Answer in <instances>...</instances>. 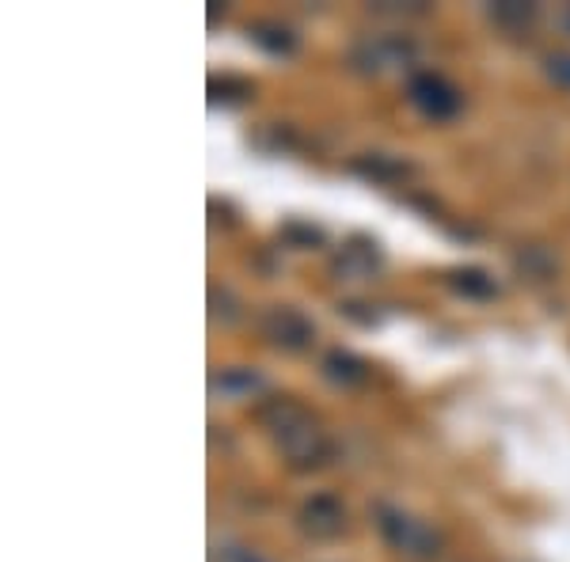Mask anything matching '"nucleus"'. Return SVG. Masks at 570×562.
Masks as SVG:
<instances>
[{"mask_svg": "<svg viewBox=\"0 0 570 562\" xmlns=\"http://www.w3.org/2000/svg\"><path fill=\"white\" fill-rule=\"evenodd\" d=\"M259 422L271 433L274 448L282 453V460L297 472H308V467H320L331 453L327 433L320 430L316 414L308 407H301L289 395H274L259 407Z\"/></svg>", "mask_w": 570, "mask_h": 562, "instance_id": "nucleus-1", "label": "nucleus"}, {"mask_svg": "<svg viewBox=\"0 0 570 562\" xmlns=\"http://www.w3.org/2000/svg\"><path fill=\"white\" fill-rule=\"evenodd\" d=\"M259 331L266 343L274 349H285V354H301V349H308L312 338H316L312 319L301 308H293V304H271V308H263Z\"/></svg>", "mask_w": 570, "mask_h": 562, "instance_id": "nucleus-2", "label": "nucleus"}, {"mask_svg": "<svg viewBox=\"0 0 570 562\" xmlns=\"http://www.w3.org/2000/svg\"><path fill=\"white\" fill-rule=\"evenodd\" d=\"M376 529L384 532L389 548L400 551V555H411V559L438 555L434 529H430V524H422V521H415V517H407L403 510H389V505H381V510H376Z\"/></svg>", "mask_w": 570, "mask_h": 562, "instance_id": "nucleus-3", "label": "nucleus"}, {"mask_svg": "<svg viewBox=\"0 0 570 562\" xmlns=\"http://www.w3.org/2000/svg\"><path fill=\"white\" fill-rule=\"evenodd\" d=\"M407 99L411 107L422 110L426 118H434V122H445V118H453L461 110V91L449 85L445 77H438V72H415L407 85Z\"/></svg>", "mask_w": 570, "mask_h": 562, "instance_id": "nucleus-4", "label": "nucleus"}, {"mask_svg": "<svg viewBox=\"0 0 570 562\" xmlns=\"http://www.w3.org/2000/svg\"><path fill=\"white\" fill-rule=\"evenodd\" d=\"M301 529L316 540H331L346 529V510L335 494H312L305 505H301Z\"/></svg>", "mask_w": 570, "mask_h": 562, "instance_id": "nucleus-5", "label": "nucleus"}, {"mask_svg": "<svg viewBox=\"0 0 570 562\" xmlns=\"http://www.w3.org/2000/svg\"><path fill=\"white\" fill-rule=\"evenodd\" d=\"M407 58H411V46L400 39H370V42L357 46V53H354V61L362 69H389Z\"/></svg>", "mask_w": 570, "mask_h": 562, "instance_id": "nucleus-6", "label": "nucleus"}, {"mask_svg": "<svg viewBox=\"0 0 570 562\" xmlns=\"http://www.w3.org/2000/svg\"><path fill=\"white\" fill-rule=\"evenodd\" d=\"M324 376L331 384H338V388H357V384L370 381V368H365V362H357L354 354H346V349H331L324 357Z\"/></svg>", "mask_w": 570, "mask_h": 562, "instance_id": "nucleus-7", "label": "nucleus"}, {"mask_svg": "<svg viewBox=\"0 0 570 562\" xmlns=\"http://www.w3.org/2000/svg\"><path fill=\"white\" fill-rule=\"evenodd\" d=\"M491 20L505 27V31H525V27L537 20V8L532 4H513V0H505V4H494L491 8Z\"/></svg>", "mask_w": 570, "mask_h": 562, "instance_id": "nucleus-8", "label": "nucleus"}, {"mask_svg": "<svg viewBox=\"0 0 570 562\" xmlns=\"http://www.w3.org/2000/svg\"><path fill=\"white\" fill-rule=\"evenodd\" d=\"M456 293H464V297H494V278L483 270H456L453 278H449Z\"/></svg>", "mask_w": 570, "mask_h": 562, "instance_id": "nucleus-9", "label": "nucleus"}, {"mask_svg": "<svg viewBox=\"0 0 570 562\" xmlns=\"http://www.w3.org/2000/svg\"><path fill=\"white\" fill-rule=\"evenodd\" d=\"M354 168L365 171V175H376V179H389V175H403V171H407V164H389L384 156H373V160H357Z\"/></svg>", "mask_w": 570, "mask_h": 562, "instance_id": "nucleus-10", "label": "nucleus"}, {"mask_svg": "<svg viewBox=\"0 0 570 562\" xmlns=\"http://www.w3.org/2000/svg\"><path fill=\"white\" fill-rule=\"evenodd\" d=\"M548 77L556 80V85L570 88V53H551V58H548Z\"/></svg>", "mask_w": 570, "mask_h": 562, "instance_id": "nucleus-11", "label": "nucleus"}, {"mask_svg": "<svg viewBox=\"0 0 570 562\" xmlns=\"http://www.w3.org/2000/svg\"><path fill=\"white\" fill-rule=\"evenodd\" d=\"M259 384V376L255 373H225L220 381L214 384V388H220V392H228V388H255Z\"/></svg>", "mask_w": 570, "mask_h": 562, "instance_id": "nucleus-12", "label": "nucleus"}, {"mask_svg": "<svg viewBox=\"0 0 570 562\" xmlns=\"http://www.w3.org/2000/svg\"><path fill=\"white\" fill-rule=\"evenodd\" d=\"M236 562H259V559H244V555H240V559H236Z\"/></svg>", "mask_w": 570, "mask_h": 562, "instance_id": "nucleus-13", "label": "nucleus"}]
</instances>
